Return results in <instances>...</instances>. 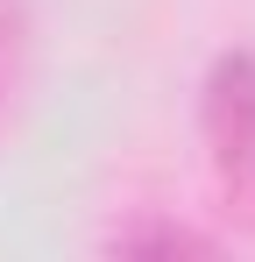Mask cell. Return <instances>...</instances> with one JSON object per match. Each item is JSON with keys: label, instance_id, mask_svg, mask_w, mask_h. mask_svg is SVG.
<instances>
[{"label": "cell", "instance_id": "6da1fadb", "mask_svg": "<svg viewBox=\"0 0 255 262\" xmlns=\"http://www.w3.org/2000/svg\"><path fill=\"white\" fill-rule=\"evenodd\" d=\"M206 149L227 213L255 227V57L227 50L206 78Z\"/></svg>", "mask_w": 255, "mask_h": 262}, {"label": "cell", "instance_id": "7a4b0ae2", "mask_svg": "<svg viewBox=\"0 0 255 262\" xmlns=\"http://www.w3.org/2000/svg\"><path fill=\"white\" fill-rule=\"evenodd\" d=\"M121 248H128V255H142V248H163V255H206L213 241L192 234V227H128Z\"/></svg>", "mask_w": 255, "mask_h": 262}, {"label": "cell", "instance_id": "3957f363", "mask_svg": "<svg viewBox=\"0 0 255 262\" xmlns=\"http://www.w3.org/2000/svg\"><path fill=\"white\" fill-rule=\"evenodd\" d=\"M14 29H22V21H14V7L0 0V78H7V64H14Z\"/></svg>", "mask_w": 255, "mask_h": 262}]
</instances>
